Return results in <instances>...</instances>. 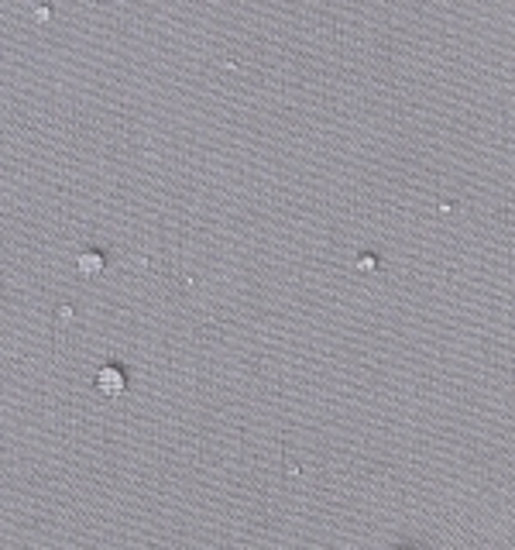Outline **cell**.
Masks as SVG:
<instances>
[{
  "instance_id": "cell-1",
  "label": "cell",
  "mask_w": 515,
  "mask_h": 550,
  "mask_svg": "<svg viewBox=\"0 0 515 550\" xmlns=\"http://www.w3.org/2000/svg\"><path fill=\"white\" fill-rule=\"evenodd\" d=\"M97 389L103 392V396H121L124 392V372L121 368H103L100 375H97Z\"/></svg>"
},
{
  "instance_id": "cell-2",
  "label": "cell",
  "mask_w": 515,
  "mask_h": 550,
  "mask_svg": "<svg viewBox=\"0 0 515 550\" xmlns=\"http://www.w3.org/2000/svg\"><path fill=\"white\" fill-rule=\"evenodd\" d=\"M79 268H83V272H100V258H97V254H86V258H79Z\"/></svg>"
}]
</instances>
